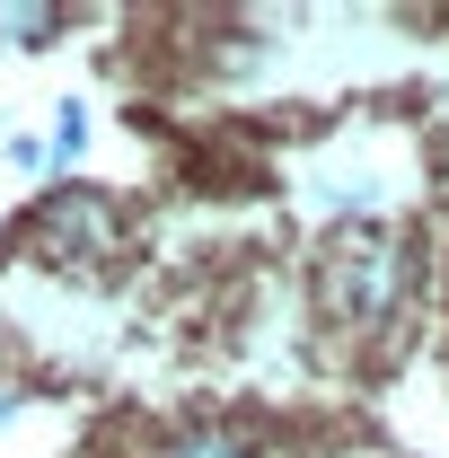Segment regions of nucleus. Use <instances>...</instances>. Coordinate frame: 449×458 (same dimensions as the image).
I'll return each instance as SVG.
<instances>
[{
    "label": "nucleus",
    "instance_id": "obj_3",
    "mask_svg": "<svg viewBox=\"0 0 449 458\" xmlns=\"http://www.w3.org/2000/svg\"><path fill=\"white\" fill-rule=\"evenodd\" d=\"M159 458H256V441H238V432H185Z\"/></svg>",
    "mask_w": 449,
    "mask_h": 458
},
{
    "label": "nucleus",
    "instance_id": "obj_5",
    "mask_svg": "<svg viewBox=\"0 0 449 458\" xmlns=\"http://www.w3.org/2000/svg\"><path fill=\"white\" fill-rule=\"evenodd\" d=\"M80 141H89V114H80V106H62V123H54V150H80Z\"/></svg>",
    "mask_w": 449,
    "mask_h": 458
},
{
    "label": "nucleus",
    "instance_id": "obj_1",
    "mask_svg": "<svg viewBox=\"0 0 449 458\" xmlns=\"http://www.w3.org/2000/svg\"><path fill=\"white\" fill-rule=\"evenodd\" d=\"M405 291H414V247L396 229H343L335 247H326V265H318V300L335 309L343 327L396 318Z\"/></svg>",
    "mask_w": 449,
    "mask_h": 458
},
{
    "label": "nucleus",
    "instance_id": "obj_6",
    "mask_svg": "<svg viewBox=\"0 0 449 458\" xmlns=\"http://www.w3.org/2000/svg\"><path fill=\"white\" fill-rule=\"evenodd\" d=\"M9 159H18V168H54L62 150H54V141H9Z\"/></svg>",
    "mask_w": 449,
    "mask_h": 458
},
{
    "label": "nucleus",
    "instance_id": "obj_4",
    "mask_svg": "<svg viewBox=\"0 0 449 458\" xmlns=\"http://www.w3.org/2000/svg\"><path fill=\"white\" fill-rule=\"evenodd\" d=\"M54 27H62V9H0V36L9 45H45Z\"/></svg>",
    "mask_w": 449,
    "mask_h": 458
},
{
    "label": "nucleus",
    "instance_id": "obj_2",
    "mask_svg": "<svg viewBox=\"0 0 449 458\" xmlns=\"http://www.w3.org/2000/svg\"><path fill=\"white\" fill-rule=\"evenodd\" d=\"M114 238H123V212H114L97 185H54V194L27 212V247L54 256V265H106Z\"/></svg>",
    "mask_w": 449,
    "mask_h": 458
}]
</instances>
